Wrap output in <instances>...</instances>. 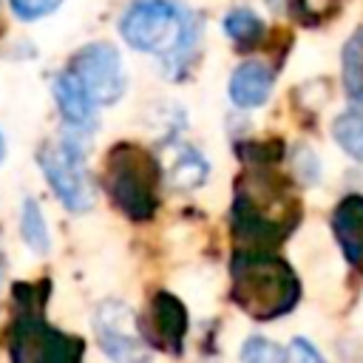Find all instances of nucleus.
Returning <instances> with one entry per match:
<instances>
[{
    "label": "nucleus",
    "mask_w": 363,
    "mask_h": 363,
    "mask_svg": "<svg viewBox=\"0 0 363 363\" xmlns=\"http://www.w3.org/2000/svg\"><path fill=\"white\" fill-rule=\"evenodd\" d=\"M40 170L65 210L85 213L94 207V184L85 170V142L77 133H65L43 145Z\"/></svg>",
    "instance_id": "obj_3"
},
{
    "label": "nucleus",
    "mask_w": 363,
    "mask_h": 363,
    "mask_svg": "<svg viewBox=\"0 0 363 363\" xmlns=\"http://www.w3.org/2000/svg\"><path fill=\"white\" fill-rule=\"evenodd\" d=\"M272 91V68L258 60L241 62L230 77V99L235 108H258L269 99Z\"/></svg>",
    "instance_id": "obj_8"
},
{
    "label": "nucleus",
    "mask_w": 363,
    "mask_h": 363,
    "mask_svg": "<svg viewBox=\"0 0 363 363\" xmlns=\"http://www.w3.org/2000/svg\"><path fill=\"white\" fill-rule=\"evenodd\" d=\"M343 85L346 94L363 105V28H357L343 45Z\"/></svg>",
    "instance_id": "obj_13"
},
{
    "label": "nucleus",
    "mask_w": 363,
    "mask_h": 363,
    "mask_svg": "<svg viewBox=\"0 0 363 363\" xmlns=\"http://www.w3.org/2000/svg\"><path fill=\"white\" fill-rule=\"evenodd\" d=\"M6 159V139H3V133H0V162Z\"/></svg>",
    "instance_id": "obj_20"
},
{
    "label": "nucleus",
    "mask_w": 363,
    "mask_h": 363,
    "mask_svg": "<svg viewBox=\"0 0 363 363\" xmlns=\"http://www.w3.org/2000/svg\"><path fill=\"white\" fill-rule=\"evenodd\" d=\"M224 34H227L235 45H241V48L255 45V43H261V37H264V20H261L255 11H250V9H233V11L224 17Z\"/></svg>",
    "instance_id": "obj_14"
},
{
    "label": "nucleus",
    "mask_w": 363,
    "mask_h": 363,
    "mask_svg": "<svg viewBox=\"0 0 363 363\" xmlns=\"http://www.w3.org/2000/svg\"><path fill=\"white\" fill-rule=\"evenodd\" d=\"M210 173L207 159L190 147V145H176V153L167 162V179L176 187H199Z\"/></svg>",
    "instance_id": "obj_11"
},
{
    "label": "nucleus",
    "mask_w": 363,
    "mask_h": 363,
    "mask_svg": "<svg viewBox=\"0 0 363 363\" xmlns=\"http://www.w3.org/2000/svg\"><path fill=\"white\" fill-rule=\"evenodd\" d=\"M94 335L111 363H150V346L136 329V315L125 301H102L94 312Z\"/></svg>",
    "instance_id": "obj_6"
},
{
    "label": "nucleus",
    "mask_w": 363,
    "mask_h": 363,
    "mask_svg": "<svg viewBox=\"0 0 363 363\" xmlns=\"http://www.w3.org/2000/svg\"><path fill=\"white\" fill-rule=\"evenodd\" d=\"M199 31V17L179 0H133L119 20V34L130 48L156 54L176 71L193 60Z\"/></svg>",
    "instance_id": "obj_1"
},
{
    "label": "nucleus",
    "mask_w": 363,
    "mask_h": 363,
    "mask_svg": "<svg viewBox=\"0 0 363 363\" xmlns=\"http://www.w3.org/2000/svg\"><path fill=\"white\" fill-rule=\"evenodd\" d=\"M233 298L255 320H272L295 306L298 281L281 258L250 252L233 264Z\"/></svg>",
    "instance_id": "obj_2"
},
{
    "label": "nucleus",
    "mask_w": 363,
    "mask_h": 363,
    "mask_svg": "<svg viewBox=\"0 0 363 363\" xmlns=\"http://www.w3.org/2000/svg\"><path fill=\"white\" fill-rule=\"evenodd\" d=\"M111 196L130 218H147L156 207V176L159 164L133 145H116L108 156Z\"/></svg>",
    "instance_id": "obj_4"
},
{
    "label": "nucleus",
    "mask_w": 363,
    "mask_h": 363,
    "mask_svg": "<svg viewBox=\"0 0 363 363\" xmlns=\"http://www.w3.org/2000/svg\"><path fill=\"white\" fill-rule=\"evenodd\" d=\"M286 363H323V357L306 337H295L286 349Z\"/></svg>",
    "instance_id": "obj_18"
},
{
    "label": "nucleus",
    "mask_w": 363,
    "mask_h": 363,
    "mask_svg": "<svg viewBox=\"0 0 363 363\" xmlns=\"http://www.w3.org/2000/svg\"><path fill=\"white\" fill-rule=\"evenodd\" d=\"M68 71L79 79V85L85 88V94L91 96V102L96 108L119 102L125 94V85H128L122 57L111 43H91V45L79 48L74 54Z\"/></svg>",
    "instance_id": "obj_5"
},
{
    "label": "nucleus",
    "mask_w": 363,
    "mask_h": 363,
    "mask_svg": "<svg viewBox=\"0 0 363 363\" xmlns=\"http://www.w3.org/2000/svg\"><path fill=\"white\" fill-rule=\"evenodd\" d=\"M295 167H298V173H301V179H303L306 184H315V182H318L320 167H318V159H315V153H312L309 147H298V153H295Z\"/></svg>",
    "instance_id": "obj_19"
},
{
    "label": "nucleus",
    "mask_w": 363,
    "mask_h": 363,
    "mask_svg": "<svg viewBox=\"0 0 363 363\" xmlns=\"http://www.w3.org/2000/svg\"><path fill=\"white\" fill-rule=\"evenodd\" d=\"M79 354L82 346L77 337H68L37 318L20 320L11 337L14 363H79Z\"/></svg>",
    "instance_id": "obj_7"
},
{
    "label": "nucleus",
    "mask_w": 363,
    "mask_h": 363,
    "mask_svg": "<svg viewBox=\"0 0 363 363\" xmlns=\"http://www.w3.org/2000/svg\"><path fill=\"white\" fill-rule=\"evenodd\" d=\"M60 3L62 0H11V11L20 20H40L54 9H60Z\"/></svg>",
    "instance_id": "obj_17"
},
{
    "label": "nucleus",
    "mask_w": 363,
    "mask_h": 363,
    "mask_svg": "<svg viewBox=\"0 0 363 363\" xmlns=\"http://www.w3.org/2000/svg\"><path fill=\"white\" fill-rule=\"evenodd\" d=\"M241 363H286V352L267 337H247L241 346Z\"/></svg>",
    "instance_id": "obj_16"
},
{
    "label": "nucleus",
    "mask_w": 363,
    "mask_h": 363,
    "mask_svg": "<svg viewBox=\"0 0 363 363\" xmlns=\"http://www.w3.org/2000/svg\"><path fill=\"white\" fill-rule=\"evenodd\" d=\"M54 99H57V108H60L62 119L77 130L88 128L96 116V105L91 102L85 88L79 85V79L68 68L54 77Z\"/></svg>",
    "instance_id": "obj_9"
},
{
    "label": "nucleus",
    "mask_w": 363,
    "mask_h": 363,
    "mask_svg": "<svg viewBox=\"0 0 363 363\" xmlns=\"http://www.w3.org/2000/svg\"><path fill=\"white\" fill-rule=\"evenodd\" d=\"M332 136L354 162H363V113L360 111H343L332 122Z\"/></svg>",
    "instance_id": "obj_15"
},
{
    "label": "nucleus",
    "mask_w": 363,
    "mask_h": 363,
    "mask_svg": "<svg viewBox=\"0 0 363 363\" xmlns=\"http://www.w3.org/2000/svg\"><path fill=\"white\" fill-rule=\"evenodd\" d=\"M335 238L352 264H363V196H349L332 216Z\"/></svg>",
    "instance_id": "obj_10"
},
{
    "label": "nucleus",
    "mask_w": 363,
    "mask_h": 363,
    "mask_svg": "<svg viewBox=\"0 0 363 363\" xmlns=\"http://www.w3.org/2000/svg\"><path fill=\"white\" fill-rule=\"evenodd\" d=\"M20 235H23L26 247L34 255H45L51 250V235H48L45 216H43L37 199H31V196L23 201V210H20Z\"/></svg>",
    "instance_id": "obj_12"
}]
</instances>
